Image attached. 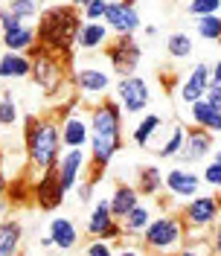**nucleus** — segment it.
Returning a JSON list of instances; mask_svg holds the SVG:
<instances>
[{
	"instance_id": "1",
	"label": "nucleus",
	"mask_w": 221,
	"mask_h": 256,
	"mask_svg": "<svg viewBox=\"0 0 221 256\" xmlns=\"http://www.w3.org/2000/svg\"><path fill=\"white\" fill-rule=\"evenodd\" d=\"M88 122H90V140H88V169L90 180H99L102 172L110 166V160L122 152L126 131H122V111L114 99H102L99 105L88 108Z\"/></svg>"
},
{
	"instance_id": "2",
	"label": "nucleus",
	"mask_w": 221,
	"mask_h": 256,
	"mask_svg": "<svg viewBox=\"0 0 221 256\" xmlns=\"http://www.w3.org/2000/svg\"><path fill=\"white\" fill-rule=\"evenodd\" d=\"M82 30V9L79 3H52L44 6L41 18L35 20V38L44 52L58 56V58H73L76 50V35Z\"/></svg>"
},
{
	"instance_id": "3",
	"label": "nucleus",
	"mask_w": 221,
	"mask_h": 256,
	"mask_svg": "<svg viewBox=\"0 0 221 256\" xmlns=\"http://www.w3.org/2000/svg\"><path fill=\"white\" fill-rule=\"evenodd\" d=\"M62 131H58V116H24V154L30 160L32 175H44L56 169L62 158Z\"/></svg>"
},
{
	"instance_id": "4",
	"label": "nucleus",
	"mask_w": 221,
	"mask_h": 256,
	"mask_svg": "<svg viewBox=\"0 0 221 256\" xmlns=\"http://www.w3.org/2000/svg\"><path fill=\"white\" fill-rule=\"evenodd\" d=\"M184 244H186V227L178 212L154 216L140 236V248L146 250V256H174Z\"/></svg>"
},
{
	"instance_id": "5",
	"label": "nucleus",
	"mask_w": 221,
	"mask_h": 256,
	"mask_svg": "<svg viewBox=\"0 0 221 256\" xmlns=\"http://www.w3.org/2000/svg\"><path fill=\"white\" fill-rule=\"evenodd\" d=\"M178 216L186 227V242H204L206 236H201V233L216 227L221 218V195H216V192L195 195L192 201H186L178 210Z\"/></svg>"
},
{
	"instance_id": "6",
	"label": "nucleus",
	"mask_w": 221,
	"mask_h": 256,
	"mask_svg": "<svg viewBox=\"0 0 221 256\" xmlns=\"http://www.w3.org/2000/svg\"><path fill=\"white\" fill-rule=\"evenodd\" d=\"M70 82L76 88V96L88 105H99L114 90V73L99 67V64H79L70 73Z\"/></svg>"
},
{
	"instance_id": "7",
	"label": "nucleus",
	"mask_w": 221,
	"mask_h": 256,
	"mask_svg": "<svg viewBox=\"0 0 221 256\" xmlns=\"http://www.w3.org/2000/svg\"><path fill=\"white\" fill-rule=\"evenodd\" d=\"M58 131H62L64 152H70V148H88L90 122H88V111L82 108V99L76 94L67 99L64 111L58 114Z\"/></svg>"
},
{
	"instance_id": "8",
	"label": "nucleus",
	"mask_w": 221,
	"mask_h": 256,
	"mask_svg": "<svg viewBox=\"0 0 221 256\" xmlns=\"http://www.w3.org/2000/svg\"><path fill=\"white\" fill-rule=\"evenodd\" d=\"M30 58H32V76H30V79L35 82V84H38L47 96L62 94L64 82H67V62L58 58V56L44 52L41 47L32 50Z\"/></svg>"
},
{
	"instance_id": "9",
	"label": "nucleus",
	"mask_w": 221,
	"mask_h": 256,
	"mask_svg": "<svg viewBox=\"0 0 221 256\" xmlns=\"http://www.w3.org/2000/svg\"><path fill=\"white\" fill-rule=\"evenodd\" d=\"M110 99L120 105L122 116H140V114H146L148 102H152V90H148V82L137 73V76H128V79H116V88H114Z\"/></svg>"
},
{
	"instance_id": "10",
	"label": "nucleus",
	"mask_w": 221,
	"mask_h": 256,
	"mask_svg": "<svg viewBox=\"0 0 221 256\" xmlns=\"http://www.w3.org/2000/svg\"><path fill=\"white\" fill-rule=\"evenodd\" d=\"M105 58H108V67L116 79L137 76L142 62V44L137 38H116L114 44L105 47Z\"/></svg>"
},
{
	"instance_id": "11",
	"label": "nucleus",
	"mask_w": 221,
	"mask_h": 256,
	"mask_svg": "<svg viewBox=\"0 0 221 256\" xmlns=\"http://www.w3.org/2000/svg\"><path fill=\"white\" fill-rule=\"evenodd\" d=\"M114 38H134L142 30L140 9L128 0H114L105 6V20H102Z\"/></svg>"
},
{
	"instance_id": "12",
	"label": "nucleus",
	"mask_w": 221,
	"mask_h": 256,
	"mask_svg": "<svg viewBox=\"0 0 221 256\" xmlns=\"http://www.w3.org/2000/svg\"><path fill=\"white\" fill-rule=\"evenodd\" d=\"M201 186H204L201 184V175L195 169H190V166H172L163 175V190H166V195L174 198V201H180V204H186L195 195H201Z\"/></svg>"
},
{
	"instance_id": "13",
	"label": "nucleus",
	"mask_w": 221,
	"mask_h": 256,
	"mask_svg": "<svg viewBox=\"0 0 221 256\" xmlns=\"http://www.w3.org/2000/svg\"><path fill=\"white\" fill-rule=\"evenodd\" d=\"M216 152V137L206 134L201 128L195 126H186L184 128V148H180V166H195V163H206L210 154Z\"/></svg>"
},
{
	"instance_id": "14",
	"label": "nucleus",
	"mask_w": 221,
	"mask_h": 256,
	"mask_svg": "<svg viewBox=\"0 0 221 256\" xmlns=\"http://www.w3.org/2000/svg\"><path fill=\"white\" fill-rule=\"evenodd\" d=\"M32 204L44 212H52L64 204V190L58 184L56 169H50L44 175H32Z\"/></svg>"
},
{
	"instance_id": "15",
	"label": "nucleus",
	"mask_w": 221,
	"mask_h": 256,
	"mask_svg": "<svg viewBox=\"0 0 221 256\" xmlns=\"http://www.w3.org/2000/svg\"><path fill=\"white\" fill-rule=\"evenodd\" d=\"M84 169H88V152L84 148L62 152V158L56 163V175H58V184H62L64 195L67 192H76V186L82 184V172Z\"/></svg>"
},
{
	"instance_id": "16",
	"label": "nucleus",
	"mask_w": 221,
	"mask_h": 256,
	"mask_svg": "<svg viewBox=\"0 0 221 256\" xmlns=\"http://www.w3.org/2000/svg\"><path fill=\"white\" fill-rule=\"evenodd\" d=\"M206 88H210V64L201 62L180 79V84H178V99L184 105H195V102H201L206 96Z\"/></svg>"
},
{
	"instance_id": "17",
	"label": "nucleus",
	"mask_w": 221,
	"mask_h": 256,
	"mask_svg": "<svg viewBox=\"0 0 221 256\" xmlns=\"http://www.w3.org/2000/svg\"><path fill=\"white\" fill-rule=\"evenodd\" d=\"M47 233H50V239H52V244H56V250H62V254H73L82 244V230L67 216H56L50 222Z\"/></svg>"
},
{
	"instance_id": "18",
	"label": "nucleus",
	"mask_w": 221,
	"mask_h": 256,
	"mask_svg": "<svg viewBox=\"0 0 221 256\" xmlns=\"http://www.w3.org/2000/svg\"><path fill=\"white\" fill-rule=\"evenodd\" d=\"M152 218H154V210H152V204L140 201V204H137V207L131 210L122 222H120V227H122V236H126L122 242L140 244V236L146 233V227L152 224Z\"/></svg>"
},
{
	"instance_id": "19",
	"label": "nucleus",
	"mask_w": 221,
	"mask_h": 256,
	"mask_svg": "<svg viewBox=\"0 0 221 256\" xmlns=\"http://www.w3.org/2000/svg\"><path fill=\"white\" fill-rule=\"evenodd\" d=\"M35 44H38L35 24H24L18 30L0 32V52H24V56H30L32 50H35Z\"/></svg>"
},
{
	"instance_id": "20",
	"label": "nucleus",
	"mask_w": 221,
	"mask_h": 256,
	"mask_svg": "<svg viewBox=\"0 0 221 256\" xmlns=\"http://www.w3.org/2000/svg\"><path fill=\"white\" fill-rule=\"evenodd\" d=\"M140 201L142 198H140V192L134 190V184H116L114 192H110V198H108V207H110L114 222H122Z\"/></svg>"
},
{
	"instance_id": "21",
	"label": "nucleus",
	"mask_w": 221,
	"mask_h": 256,
	"mask_svg": "<svg viewBox=\"0 0 221 256\" xmlns=\"http://www.w3.org/2000/svg\"><path fill=\"white\" fill-rule=\"evenodd\" d=\"M110 44V32L105 24H84L82 20V30L76 35V50L82 52H99Z\"/></svg>"
},
{
	"instance_id": "22",
	"label": "nucleus",
	"mask_w": 221,
	"mask_h": 256,
	"mask_svg": "<svg viewBox=\"0 0 221 256\" xmlns=\"http://www.w3.org/2000/svg\"><path fill=\"white\" fill-rule=\"evenodd\" d=\"M190 126L201 128V131L216 137V134H221V111L212 108L206 99H201V102L190 105Z\"/></svg>"
},
{
	"instance_id": "23",
	"label": "nucleus",
	"mask_w": 221,
	"mask_h": 256,
	"mask_svg": "<svg viewBox=\"0 0 221 256\" xmlns=\"http://www.w3.org/2000/svg\"><path fill=\"white\" fill-rule=\"evenodd\" d=\"M32 76V58L24 52H0V79H30Z\"/></svg>"
},
{
	"instance_id": "24",
	"label": "nucleus",
	"mask_w": 221,
	"mask_h": 256,
	"mask_svg": "<svg viewBox=\"0 0 221 256\" xmlns=\"http://www.w3.org/2000/svg\"><path fill=\"white\" fill-rule=\"evenodd\" d=\"M110 224H114V216H110L108 198L94 201V207H90V212H88V222H84V233H88V239H102Z\"/></svg>"
},
{
	"instance_id": "25",
	"label": "nucleus",
	"mask_w": 221,
	"mask_h": 256,
	"mask_svg": "<svg viewBox=\"0 0 221 256\" xmlns=\"http://www.w3.org/2000/svg\"><path fill=\"white\" fill-rule=\"evenodd\" d=\"M134 190L140 192V198H158L163 195V169L154 163H146L137 169V184Z\"/></svg>"
},
{
	"instance_id": "26",
	"label": "nucleus",
	"mask_w": 221,
	"mask_h": 256,
	"mask_svg": "<svg viewBox=\"0 0 221 256\" xmlns=\"http://www.w3.org/2000/svg\"><path fill=\"white\" fill-rule=\"evenodd\" d=\"M24 244V224L18 218H3L0 222V256H20Z\"/></svg>"
},
{
	"instance_id": "27",
	"label": "nucleus",
	"mask_w": 221,
	"mask_h": 256,
	"mask_svg": "<svg viewBox=\"0 0 221 256\" xmlns=\"http://www.w3.org/2000/svg\"><path fill=\"white\" fill-rule=\"evenodd\" d=\"M160 128H163V116L160 114H142L140 120H137V126L131 128V143L137 146V148H148L152 146V137L158 134Z\"/></svg>"
},
{
	"instance_id": "28",
	"label": "nucleus",
	"mask_w": 221,
	"mask_h": 256,
	"mask_svg": "<svg viewBox=\"0 0 221 256\" xmlns=\"http://www.w3.org/2000/svg\"><path fill=\"white\" fill-rule=\"evenodd\" d=\"M3 6H6L20 24H32V20H38L41 12H44V3H35V0H9V3H3Z\"/></svg>"
},
{
	"instance_id": "29",
	"label": "nucleus",
	"mask_w": 221,
	"mask_h": 256,
	"mask_svg": "<svg viewBox=\"0 0 221 256\" xmlns=\"http://www.w3.org/2000/svg\"><path fill=\"white\" fill-rule=\"evenodd\" d=\"M201 184L204 186H210V190L221 192V148H216L212 154H210V160L206 163H201Z\"/></svg>"
},
{
	"instance_id": "30",
	"label": "nucleus",
	"mask_w": 221,
	"mask_h": 256,
	"mask_svg": "<svg viewBox=\"0 0 221 256\" xmlns=\"http://www.w3.org/2000/svg\"><path fill=\"white\" fill-rule=\"evenodd\" d=\"M6 201H9V207H20V204L32 201V178L30 175H20L18 180H9Z\"/></svg>"
},
{
	"instance_id": "31",
	"label": "nucleus",
	"mask_w": 221,
	"mask_h": 256,
	"mask_svg": "<svg viewBox=\"0 0 221 256\" xmlns=\"http://www.w3.org/2000/svg\"><path fill=\"white\" fill-rule=\"evenodd\" d=\"M18 120H20V108L15 102V94L9 88H3V94H0V128L18 126Z\"/></svg>"
},
{
	"instance_id": "32",
	"label": "nucleus",
	"mask_w": 221,
	"mask_h": 256,
	"mask_svg": "<svg viewBox=\"0 0 221 256\" xmlns=\"http://www.w3.org/2000/svg\"><path fill=\"white\" fill-rule=\"evenodd\" d=\"M195 44H192V35L190 32H172L169 38H166V52H169V58H190Z\"/></svg>"
},
{
	"instance_id": "33",
	"label": "nucleus",
	"mask_w": 221,
	"mask_h": 256,
	"mask_svg": "<svg viewBox=\"0 0 221 256\" xmlns=\"http://www.w3.org/2000/svg\"><path fill=\"white\" fill-rule=\"evenodd\" d=\"M184 122H174L172 131H169V137H166V143L158 148V158L160 160H169V158H178L180 154V148H184Z\"/></svg>"
},
{
	"instance_id": "34",
	"label": "nucleus",
	"mask_w": 221,
	"mask_h": 256,
	"mask_svg": "<svg viewBox=\"0 0 221 256\" xmlns=\"http://www.w3.org/2000/svg\"><path fill=\"white\" fill-rule=\"evenodd\" d=\"M195 35L204 38V41H218L221 44V15L198 18L195 20Z\"/></svg>"
},
{
	"instance_id": "35",
	"label": "nucleus",
	"mask_w": 221,
	"mask_h": 256,
	"mask_svg": "<svg viewBox=\"0 0 221 256\" xmlns=\"http://www.w3.org/2000/svg\"><path fill=\"white\" fill-rule=\"evenodd\" d=\"M186 15L192 20L210 18V15H221V0H195V3H186Z\"/></svg>"
},
{
	"instance_id": "36",
	"label": "nucleus",
	"mask_w": 221,
	"mask_h": 256,
	"mask_svg": "<svg viewBox=\"0 0 221 256\" xmlns=\"http://www.w3.org/2000/svg\"><path fill=\"white\" fill-rule=\"evenodd\" d=\"M105 0H88V3H79L82 9V20L84 24H102L105 20Z\"/></svg>"
},
{
	"instance_id": "37",
	"label": "nucleus",
	"mask_w": 221,
	"mask_h": 256,
	"mask_svg": "<svg viewBox=\"0 0 221 256\" xmlns=\"http://www.w3.org/2000/svg\"><path fill=\"white\" fill-rule=\"evenodd\" d=\"M114 254H116V248L102 239H88V244L82 248V256H114Z\"/></svg>"
},
{
	"instance_id": "38",
	"label": "nucleus",
	"mask_w": 221,
	"mask_h": 256,
	"mask_svg": "<svg viewBox=\"0 0 221 256\" xmlns=\"http://www.w3.org/2000/svg\"><path fill=\"white\" fill-rule=\"evenodd\" d=\"M174 256H212V254H210V244L204 239V242H186Z\"/></svg>"
},
{
	"instance_id": "39",
	"label": "nucleus",
	"mask_w": 221,
	"mask_h": 256,
	"mask_svg": "<svg viewBox=\"0 0 221 256\" xmlns=\"http://www.w3.org/2000/svg\"><path fill=\"white\" fill-rule=\"evenodd\" d=\"M94 190H96V184L88 178V180H82L79 186H76V198H79L82 204H88V201L94 198Z\"/></svg>"
},
{
	"instance_id": "40",
	"label": "nucleus",
	"mask_w": 221,
	"mask_h": 256,
	"mask_svg": "<svg viewBox=\"0 0 221 256\" xmlns=\"http://www.w3.org/2000/svg\"><path fill=\"white\" fill-rule=\"evenodd\" d=\"M206 244H210V254L212 256H221V218L212 227V236H206Z\"/></svg>"
},
{
	"instance_id": "41",
	"label": "nucleus",
	"mask_w": 221,
	"mask_h": 256,
	"mask_svg": "<svg viewBox=\"0 0 221 256\" xmlns=\"http://www.w3.org/2000/svg\"><path fill=\"white\" fill-rule=\"evenodd\" d=\"M114 256H146L140 244H131V242H122V244H116V254Z\"/></svg>"
},
{
	"instance_id": "42",
	"label": "nucleus",
	"mask_w": 221,
	"mask_h": 256,
	"mask_svg": "<svg viewBox=\"0 0 221 256\" xmlns=\"http://www.w3.org/2000/svg\"><path fill=\"white\" fill-rule=\"evenodd\" d=\"M206 102H210V105H212V108H218L221 111V88H212V84H210V88H206V96H204Z\"/></svg>"
},
{
	"instance_id": "43",
	"label": "nucleus",
	"mask_w": 221,
	"mask_h": 256,
	"mask_svg": "<svg viewBox=\"0 0 221 256\" xmlns=\"http://www.w3.org/2000/svg\"><path fill=\"white\" fill-rule=\"evenodd\" d=\"M210 84L212 88H221V58L210 67Z\"/></svg>"
},
{
	"instance_id": "44",
	"label": "nucleus",
	"mask_w": 221,
	"mask_h": 256,
	"mask_svg": "<svg viewBox=\"0 0 221 256\" xmlns=\"http://www.w3.org/2000/svg\"><path fill=\"white\" fill-rule=\"evenodd\" d=\"M6 190H9V178H6L3 169H0V201H6Z\"/></svg>"
},
{
	"instance_id": "45",
	"label": "nucleus",
	"mask_w": 221,
	"mask_h": 256,
	"mask_svg": "<svg viewBox=\"0 0 221 256\" xmlns=\"http://www.w3.org/2000/svg\"><path fill=\"white\" fill-rule=\"evenodd\" d=\"M158 26H154V24H142V35H146V38H154V35H158Z\"/></svg>"
},
{
	"instance_id": "46",
	"label": "nucleus",
	"mask_w": 221,
	"mask_h": 256,
	"mask_svg": "<svg viewBox=\"0 0 221 256\" xmlns=\"http://www.w3.org/2000/svg\"><path fill=\"white\" fill-rule=\"evenodd\" d=\"M38 244H41L44 250H52V248H56V244H52V239H50V233H44V236L38 239Z\"/></svg>"
},
{
	"instance_id": "47",
	"label": "nucleus",
	"mask_w": 221,
	"mask_h": 256,
	"mask_svg": "<svg viewBox=\"0 0 221 256\" xmlns=\"http://www.w3.org/2000/svg\"><path fill=\"white\" fill-rule=\"evenodd\" d=\"M9 201H0V222H3V218H9Z\"/></svg>"
},
{
	"instance_id": "48",
	"label": "nucleus",
	"mask_w": 221,
	"mask_h": 256,
	"mask_svg": "<svg viewBox=\"0 0 221 256\" xmlns=\"http://www.w3.org/2000/svg\"><path fill=\"white\" fill-rule=\"evenodd\" d=\"M0 158H3V134H0Z\"/></svg>"
},
{
	"instance_id": "49",
	"label": "nucleus",
	"mask_w": 221,
	"mask_h": 256,
	"mask_svg": "<svg viewBox=\"0 0 221 256\" xmlns=\"http://www.w3.org/2000/svg\"><path fill=\"white\" fill-rule=\"evenodd\" d=\"M0 32H3V30H0Z\"/></svg>"
}]
</instances>
